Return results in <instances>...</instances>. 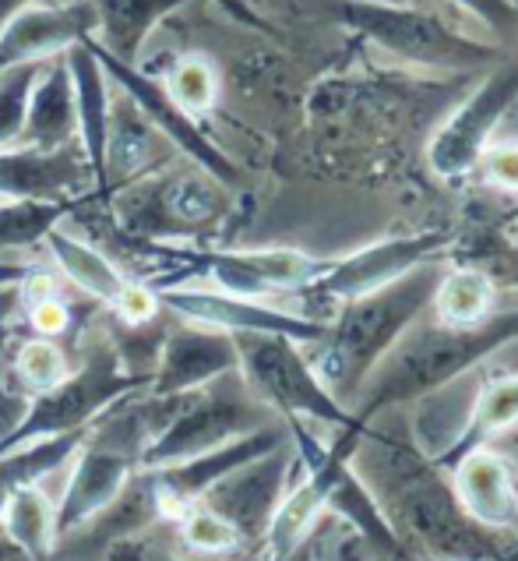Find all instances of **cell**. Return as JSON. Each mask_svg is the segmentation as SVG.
Returning a JSON list of instances; mask_svg holds the SVG:
<instances>
[{
	"instance_id": "cell-46",
	"label": "cell",
	"mask_w": 518,
	"mask_h": 561,
	"mask_svg": "<svg viewBox=\"0 0 518 561\" xmlns=\"http://www.w3.org/2000/svg\"><path fill=\"white\" fill-rule=\"evenodd\" d=\"M515 484H518V480H515Z\"/></svg>"
},
{
	"instance_id": "cell-20",
	"label": "cell",
	"mask_w": 518,
	"mask_h": 561,
	"mask_svg": "<svg viewBox=\"0 0 518 561\" xmlns=\"http://www.w3.org/2000/svg\"><path fill=\"white\" fill-rule=\"evenodd\" d=\"M451 491H456L459 505L483 526H500V530H515L518 526V484L515 473L494 448L480 445L465 453L456 467L448 470Z\"/></svg>"
},
{
	"instance_id": "cell-15",
	"label": "cell",
	"mask_w": 518,
	"mask_h": 561,
	"mask_svg": "<svg viewBox=\"0 0 518 561\" xmlns=\"http://www.w3.org/2000/svg\"><path fill=\"white\" fill-rule=\"evenodd\" d=\"M92 0H43V4L22 8L0 28V71L14 64L50 60L68 54L71 46L95 36Z\"/></svg>"
},
{
	"instance_id": "cell-21",
	"label": "cell",
	"mask_w": 518,
	"mask_h": 561,
	"mask_svg": "<svg viewBox=\"0 0 518 561\" xmlns=\"http://www.w3.org/2000/svg\"><path fill=\"white\" fill-rule=\"evenodd\" d=\"M64 60H68L71 85H74L78 146H82V152H85L92 187L103 195V187H106V138H110V114H113L110 78L103 71V64L95 60V54L89 50V43L71 46V50L64 54Z\"/></svg>"
},
{
	"instance_id": "cell-45",
	"label": "cell",
	"mask_w": 518,
	"mask_h": 561,
	"mask_svg": "<svg viewBox=\"0 0 518 561\" xmlns=\"http://www.w3.org/2000/svg\"><path fill=\"white\" fill-rule=\"evenodd\" d=\"M515 8H518V0H515Z\"/></svg>"
},
{
	"instance_id": "cell-22",
	"label": "cell",
	"mask_w": 518,
	"mask_h": 561,
	"mask_svg": "<svg viewBox=\"0 0 518 561\" xmlns=\"http://www.w3.org/2000/svg\"><path fill=\"white\" fill-rule=\"evenodd\" d=\"M71 141H78L74 85H71L68 60L60 54V57L43 60L36 82H32L19 146L54 152V149L71 146Z\"/></svg>"
},
{
	"instance_id": "cell-19",
	"label": "cell",
	"mask_w": 518,
	"mask_h": 561,
	"mask_svg": "<svg viewBox=\"0 0 518 561\" xmlns=\"http://www.w3.org/2000/svg\"><path fill=\"white\" fill-rule=\"evenodd\" d=\"M187 4H194V0H92L95 19H100V28H95L92 39L117 60L138 64L141 46L149 43L156 25L163 22L166 14L181 11ZM219 4L240 22H248L254 28H268L257 14H251L244 4H240V0H219Z\"/></svg>"
},
{
	"instance_id": "cell-16",
	"label": "cell",
	"mask_w": 518,
	"mask_h": 561,
	"mask_svg": "<svg viewBox=\"0 0 518 561\" xmlns=\"http://www.w3.org/2000/svg\"><path fill=\"white\" fill-rule=\"evenodd\" d=\"M141 208L131 216L141 219V227L156 237H194L202 230H212L226 216L230 198L216 178L208 173H176V178H163L159 184H149L138 191Z\"/></svg>"
},
{
	"instance_id": "cell-5",
	"label": "cell",
	"mask_w": 518,
	"mask_h": 561,
	"mask_svg": "<svg viewBox=\"0 0 518 561\" xmlns=\"http://www.w3.org/2000/svg\"><path fill=\"white\" fill-rule=\"evenodd\" d=\"M332 14L356 36L381 46L406 64L437 71H473L500 57L497 46L469 39L437 14L413 4H384V0H332Z\"/></svg>"
},
{
	"instance_id": "cell-30",
	"label": "cell",
	"mask_w": 518,
	"mask_h": 561,
	"mask_svg": "<svg viewBox=\"0 0 518 561\" xmlns=\"http://www.w3.org/2000/svg\"><path fill=\"white\" fill-rule=\"evenodd\" d=\"M451 254L456 265L483 268L494 286H518V240H505L494 227L469 230L465 237H451Z\"/></svg>"
},
{
	"instance_id": "cell-36",
	"label": "cell",
	"mask_w": 518,
	"mask_h": 561,
	"mask_svg": "<svg viewBox=\"0 0 518 561\" xmlns=\"http://www.w3.org/2000/svg\"><path fill=\"white\" fill-rule=\"evenodd\" d=\"M487 184L500 187V191H518V141H500V146H491L483 152L480 167Z\"/></svg>"
},
{
	"instance_id": "cell-40",
	"label": "cell",
	"mask_w": 518,
	"mask_h": 561,
	"mask_svg": "<svg viewBox=\"0 0 518 561\" xmlns=\"http://www.w3.org/2000/svg\"><path fill=\"white\" fill-rule=\"evenodd\" d=\"M113 561H176L163 551H149V548H141V543H127L120 540L117 548H113Z\"/></svg>"
},
{
	"instance_id": "cell-44",
	"label": "cell",
	"mask_w": 518,
	"mask_h": 561,
	"mask_svg": "<svg viewBox=\"0 0 518 561\" xmlns=\"http://www.w3.org/2000/svg\"><path fill=\"white\" fill-rule=\"evenodd\" d=\"M384 4H410V0H384Z\"/></svg>"
},
{
	"instance_id": "cell-33",
	"label": "cell",
	"mask_w": 518,
	"mask_h": 561,
	"mask_svg": "<svg viewBox=\"0 0 518 561\" xmlns=\"http://www.w3.org/2000/svg\"><path fill=\"white\" fill-rule=\"evenodd\" d=\"M14 371H19V378L25 381V389H32L39 396V392H50L54 385H60L64 378H68L71 364L54 340L39 335V340H28L19 350V357H14Z\"/></svg>"
},
{
	"instance_id": "cell-34",
	"label": "cell",
	"mask_w": 518,
	"mask_h": 561,
	"mask_svg": "<svg viewBox=\"0 0 518 561\" xmlns=\"http://www.w3.org/2000/svg\"><path fill=\"white\" fill-rule=\"evenodd\" d=\"M176 523H181V537H184L187 548L202 551V554H230V551L240 548V543H244L233 526L219 516V512H212L202 502H194Z\"/></svg>"
},
{
	"instance_id": "cell-42",
	"label": "cell",
	"mask_w": 518,
	"mask_h": 561,
	"mask_svg": "<svg viewBox=\"0 0 518 561\" xmlns=\"http://www.w3.org/2000/svg\"><path fill=\"white\" fill-rule=\"evenodd\" d=\"M28 4H43V0H0V28H4V22L8 19H14L22 8H28Z\"/></svg>"
},
{
	"instance_id": "cell-41",
	"label": "cell",
	"mask_w": 518,
	"mask_h": 561,
	"mask_svg": "<svg viewBox=\"0 0 518 561\" xmlns=\"http://www.w3.org/2000/svg\"><path fill=\"white\" fill-rule=\"evenodd\" d=\"M36 265H22V262H0V290H14V286H22Z\"/></svg>"
},
{
	"instance_id": "cell-25",
	"label": "cell",
	"mask_w": 518,
	"mask_h": 561,
	"mask_svg": "<svg viewBox=\"0 0 518 561\" xmlns=\"http://www.w3.org/2000/svg\"><path fill=\"white\" fill-rule=\"evenodd\" d=\"M430 304L441 325H476L497 311V286L483 268L448 265Z\"/></svg>"
},
{
	"instance_id": "cell-38",
	"label": "cell",
	"mask_w": 518,
	"mask_h": 561,
	"mask_svg": "<svg viewBox=\"0 0 518 561\" xmlns=\"http://www.w3.org/2000/svg\"><path fill=\"white\" fill-rule=\"evenodd\" d=\"M28 322H32V329H36L39 335H46V340H54V335H60L64 329H68V308L60 304V297L46 294V297H39V300H32Z\"/></svg>"
},
{
	"instance_id": "cell-27",
	"label": "cell",
	"mask_w": 518,
	"mask_h": 561,
	"mask_svg": "<svg viewBox=\"0 0 518 561\" xmlns=\"http://www.w3.org/2000/svg\"><path fill=\"white\" fill-rule=\"evenodd\" d=\"M0 534L28 561H46V554L57 543L54 505L46 502V494L36 484H25L8 499L4 512H0Z\"/></svg>"
},
{
	"instance_id": "cell-2",
	"label": "cell",
	"mask_w": 518,
	"mask_h": 561,
	"mask_svg": "<svg viewBox=\"0 0 518 561\" xmlns=\"http://www.w3.org/2000/svg\"><path fill=\"white\" fill-rule=\"evenodd\" d=\"M518 340V308L494 311L476 325H427L410 329L388 350L381 364L360 385V410H353L364 424L378 413L416 403L437 389H445L456 378H465L500 346Z\"/></svg>"
},
{
	"instance_id": "cell-1",
	"label": "cell",
	"mask_w": 518,
	"mask_h": 561,
	"mask_svg": "<svg viewBox=\"0 0 518 561\" xmlns=\"http://www.w3.org/2000/svg\"><path fill=\"white\" fill-rule=\"evenodd\" d=\"M356 453H364V480L402 543L441 561H518V530L483 526L469 516L448 473L437 470L416 442L378 435L367 424Z\"/></svg>"
},
{
	"instance_id": "cell-28",
	"label": "cell",
	"mask_w": 518,
	"mask_h": 561,
	"mask_svg": "<svg viewBox=\"0 0 518 561\" xmlns=\"http://www.w3.org/2000/svg\"><path fill=\"white\" fill-rule=\"evenodd\" d=\"M85 435L89 431H68V435L32 442V445H22V448H14V453L0 456V512H4L8 499L19 488L39 484L43 477L60 470L64 462L78 453V445L85 442Z\"/></svg>"
},
{
	"instance_id": "cell-32",
	"label": "cell",
	"mask_w": 518,
	"mask_h": 561,
	"mask_svg": "<svg viewBox=\"0 0 518 561\" xmlns=\"http://www.w3.org/2000/svg\"><path fill=\"white\" fill-rule=\"evenodd\" d=\"M39 68H43V60L14 64V68L0 71V149L19 146L22 124H25V103H28V92Z\"/></svg>"
},
{
	"instance_id": "cell-37",
	"label": "cell",
	"mask_w": 518,
	"mask_h": 561,
	"mask_svg": "<svg viewBox=\"0 0 518 561\" xmlns=\"http://www.w3.org/2000/svg\"><path fill=\"white\" fill-rule=\"evenodd\" d=\"M113 311H117L124 322L145 325L159 311V294L152 290V286H145V283H127L120 290V297H117V304H113Z\"/></svg>"
},
{
	"instance_id": "cell-13",
	"label": "cell",
	"mask_w": 518,
	"mask_h": 561,
	"mask_svg": "<svg viewBox=\"0 0 518 561\" xmlns=\"http://www.w3.org/2000/svg\"><path fill=\"white\" fill-rule=\"evenodd\" d=\"M156 294H159V308H170L184 322L219 329L230 335H244V332L286 335V340L307 346V343H321L329 332L325 322H314L307 314H289L279 308H268L262 300L233 297L222 290H156Z\"/></svg>"
},
{
	"instance_id": "cell-18",
	"label": "cell",
	"mask_w": 518,
	"mask_h": 561,
	"mask_svg": "<svg viewBox=\"0 0 518 561\" xmlns=\"http://www.w3.org/2000/svg\"><path fill=\"white\" fill-rule=\"evenodd\" d=\"M82 187H92V173L78 141L54 152L28 146L0 149V198L60 202L74 198Z\"/></svg>"
},
{
	"instance_id": "cell-8",
	"label": "cell",
	"mask_w": 518,
	"mask_h": 561,
	"mask_svg": "<svg viewBox=\"0 0 518 561\" xmlns=\"http://www.w3.org/2000/svg\"><path fill=\"white\" fill-rule=\"evenodd\" d=\"M451 237L456 233H441V230L388 237V240H378V244H367L360 251L346 254V259H338V262L321 265L318 276L300 290V297L314 308L307 318L325 322V314H335L346 300L381 290V286L395 283L399 276H406L410 268L424 265L430 259H445L451 248Z\"/></svg>"
},
{
	"instance_id": "cell-11",
	"label": "cell",
	"mask_w": 518,
	"mask_h": 561,
	"mask_svg": "<svg viewBox=\"0 0 518 561\" xmlns=\"http://www.w3.org/2000/svg\"><path fill=\"white\" fill-rule=\"evenodd\" d=\"M166 259L184 265L191 276L212 279L222 294L262 300L272 294L303 290L321 265L311 254L293 248H265V251H166Z\"/></svg>"
},
{
	"instance_id": "cell-39",
	"label": "cell",
	"mask_w": 518,
	"mask_h": 561,
	"mask_svg": "<svg viewBox=\"0 0 518 561\" xmlns=\"http://www.w3.org/2000/svg\"><path fill=\"white\" fill-rule=\"evenodd\" d=\"M487 448H494V453L508 462L511 473H515V480H518V421H515L508 431H500L497 438H491V442H487Z\"/></svg>"
},
{
	"instance_id": "cell-10",
	"label": "cell",
	"mask_w": 518,
	"mask_h": 561,
	"mask_svg": "<svg viewBox=\"0 0 518 561\" xmlns=\"http://www.w3.org/2000/svg\"><path fill=\"white\" fill-rule=\"evenodd\" d=\"M515 100H518V57L494 68L456 114L437 127L427 149L430 170L437 178L459 184L469 173H476L483 152L491 149L497 124L508 117Z\"/></svg>"
},
{
	"instance_id": "cell-4",
	"label": "cell",
	"mask_w": 518,
	"mask_h": 561,
	"mask_svg": "<svg viewBox=\"0 0 518 561\" xmlns=\"http://www.w3.org/2000/svg\"><path fill=\"white\" fill-rule=\"evenodd\" d=\"M272 424L268 407L257 399L240 371H230L205 389L176 396V403L166 416V424L141 448V470H163L191 456L212 453V448L233 442L240 435Z\"/></svg>"
},
{
	"instance_id": "cell-31",
	"label": "cell",
	"mask_w": 518,
	"mask_h": 561,
	"mask_svg": "<svg viewBox=\"0 0 518 561\" xmlns=\"http://www.w3.org/2000/svg\"><path fill=\"white\" fill-rule=\"evenodd\" d=\"M166 89L176 103H181L187 114H205L212 110L216 95H219V75L212 68V60L202 54H187L173 64V71L166 78Z\"/></svg>"
},
{
	"instance_id": "cell-26",
	"label": "cell",
	"mask_w": 518,
	"mask_h": 561,
	"mask_svg": "<svg viewBox=\"0 0 518 561\" xmlns=\"http://www.w3.org/2000/svg\"><path fill=\"white\" fill-rule=\"evenodd\" d=\"M152 135L156 127L145 121L135 103L120 100V106H113L110 114V138H106V187L103 195H113V187L127 184L141 178V170L149 167V156H152Z\"/></svg>"
},
{
	"instance_id": "cell-24",
	"label": "cell",
	"mask_w": 518,
	"mask_h": 561,
	"mask_svg": "<svg viewBox=\"0 0 518 561\" xmlns=\"http://www.w3.org/2000/svg\"><path fill=\"white\" fill-rule=\"evenodd\" d=\"M46 248L54 251L57 268L78 286V290L110 304V308L117 304L127 279L120 276V268L113 265L103 251H95L92 244L71 237L68 230H60V227H54L50 233H46Z\"/></svg>"
},
{
	"instance_id": "cell-29",
	"label": "cell",
	"mask_w": 518,
	"mask_h": 561,
	"mask_svg": "<svg viewBox=\"0 0 518 561\" xmlns=\"http://www.w3.org/2000/svg\"><path fill=\"white\" fill-rule=\"evenodd\" d=\"M78 198L36 202V198H0V254L36 248L54 227L74 213Z\"/></svg>"
},
{
	"instance_id": "cell-43",
	"label": "cell",
	"mask_w": 518,
	"mask_h": 561,
	"mask_svg": "<svg viewBox=\"0 0 518 561\" xmlns=\"http://www.w3.org/2000/svg\"><path fill=\"white\" fill-rule=\"evenodd\" d=\"M406 561H441V558H427V554H416V558H406Z\"/></svg>"
},
{
	"instance_id": "cell-17",
	"label": "cell",
	"mask_w": 518,
	"mask_h": 561,
	"mask_svg": "<svg viewBox=\"0 0 518 561\" xmlns=\"http://www.w3.org/2000/svg\"><path fill=\"white\" fill-rule=\"evenodd\" d=\"M230 371H240L233 335L187 322L184 329L166 335L149 389L156 399L187 396V392L205 389L208 381H216Z\"/></svg>"
},
{
	"instance_id": "cell-3",
	"label": "cell",
	"mask_w": 518,
	"mask_h": 561,
	"mask_svg": "<svg viewBox=\"0 0 518 561\" xmlns=\"http://www.w3.org/2000/svg\"><path fill=\"white\" fill-rule=\"evenodd\" d=\"M441 259L410 268L395 283L346 300L332 314V325L318 346L311 367L329 385V392L346 407V399L360 392V385L381 364V357L406 335L416 318L430 308L437 283H441Z\"/></svg>"
},
{
	"instance_id": "cell-7",
	"label": "cell",
	"mask_w": 518,
	"mask_h": 561,
	"mask_svg": "<svg viewBox=\"0 0 518 561\" xmlns=\"http://www.w3.org/2000/svg\"><path fill=\"white\" fill-rule=\"evenodd\" d=\"M240 375L248 389L262 399L265 407L279 410L283 416H300V421H318L332 427H356L364 424L353 410H346L329 392V385L318 378V371L300 354V343L286 335H262L244 332L233 335Z\"/></svg>"
},
{
	"instance_id": "cell-12",
	"label": "cell",
	"mask_w": 518,
	"mask_h": 561,
	"mask_svg": "<svg viewBox=\"0 0 518 561\" xmlns=\"http://www.w3.org/2000/svg\"><path fill=\"white\" fill-rule=\"evenodd\" d=\"M297 462V448H289L286 442L272 453L257 456L244 462L240 470L226 473L219 484H212L202 494V505L233 526L240 540H265V530L279 508L283 494L289 491V473H293Z\"/></svg>"
},
{
	"instance_id": "cell-6",
	"label": "cell",
	"mask_w": 518,
	"mask_h": 561,
	"mask_svg": "<svg viewBox=\"0 0 518 561\" xmlns=\"http://www.w3.org/2000/svg\"><path fill=\"white\" fill-rule=\"evenodd\" d=\"M152 375L127 371L120 357L113 354V346H95L85 357V364L71 371L50 392H39L32 399V407L0 435V456L14 453V448L68 435V431H85L92 421L124 403L127 396L138 389H149Z\"/></svg>"
},
{
	"instance_id": "cell-14",
	"label": "cell",
	"mask_w": 518,
	"mask_h": 561,
	"mask_svg": "<svg viewBox=\"0 0 518 561\" xmlns=\"http://www.w3.org/2000/svg\"><path fill=\"white\" fill-rule=\"evenodd\" d=\"M283 442H286V431L275 427V424H265V427L251 431V435H240L233 442L212 448V453L191 456L184 462L163 467V470H145V473H149V480H152L159 516L181 519L184 512L194 502H198L208 488L219 484L226 473H233V470L244 467V462L272 453V448H279Z\"/></svg>"
},
{
	"instance_id": "cell-35",
	"label": "cell",
	"mask_w": 518,
	"mask_h": 561,
	"mask_svg": "<svg viewBox=\"0 0 518 561\" xmlns=\"http://www.w3.org/2000/svg\"><path fill=\"white\" fill-rule=\"evenodd\" d=\"M451 4L469 11V14H476V19L487 28H494L497 36H505V39L518 36V8H515V0H451Z\"/></svg>"
},
{
	"instance_id": "cell-9",
	"label": "cell",
	"mask_w": 518,
	"mask_h": 561,
	"mask_svg": "<svg viewBox=\"0 0 518 561\" xmlns=\"http://www.w3.org/2000/svg\"><path fill=\"white\" fill-rule=\"evenodd\" d=\"M85 43H89V50L95 54V60L103 64V71H106L110 82H117V89L135 103L138 114L149 121L166 141H173V149H181L191 159V163H198V170H205L208 178H216L222 187H240V178H244L240 167L216 146L212 138L202 131V124L173 100L166 82H159V78L145 75L138 64L117 60L113 54H106L95 39H85Z\"/></svg>"
},
{
	"instance_id": "cell-23",
	"label": "cell",
	"mask_w": 518,
	"mask_h": 561,
	"mask_svg": "<svg viewBox=\"0 0 518 561\" xmlns=\"http://www.w3.org/2000/svg\"><path fill=\"white\" fill-rule=\"evenodd\" d=\"M515 421H518V375L491 378L476 392L473 410H469V416H465L462 435L456 438V445H451L441 459H434V467L448 473L465 453H473V448L487 445L491 438L500 435V431H508Z\"/></svg>"
}]
</instances>
